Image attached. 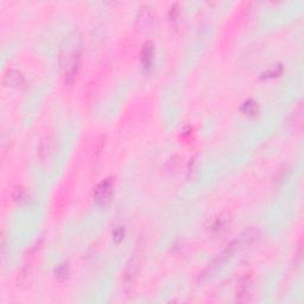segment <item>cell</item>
<instances>
[{"label": "cell", "mask_w": 304, "mask_h": 304, "mask_svg": "<svg viewBox=\"0 0 304 304\" xmlns=\"http://www.w3.org/2000/svg\"><path fill=\"white\" fill-rule=\"evenodd\" d=\"M154 61V48L153 43L146 42L144 44L143 50H141V65H143L145 70H150L153 66Z\"/></svg>", "instance_id": "277c9868"}, {"label": "cell", "mask_w": 304, "mask_h": 304, "mask_svg": "<svg viewBox=\"0 0 304 304\" xmlns=\"http://www.w3.org/2000/svg\"><path fill=\"white\" fill-rule=\"evenodd\" d=\"M13 199H15L16 202H18V203H23V202L26 201V199H28V195H26L25 190L24 189H16L15 194H13Z\"/></svg>", "instance_id": "52a82bcc"}, {"label": "cell", "mask_w": 304, "mask_h": 304, "mask_svg": "<svg viewBox=\"0 0 304 304\" xmlns=\"http://www.w3.org/2000/svg\"><path fill=\"white\" fill-rule=\"evenodd\" d=\"M251 290H252V279L250 276H245L240 279L236 289V300L239 302H247L250 300Z\"/></svg>", "instance_id": "3957f363"}, {"label": "cell", "mask_w": 304, "mask_h": 304, "mask_svg": "<svg viewBox=\"0 0 304 304\" xmlns=\"http://www.w3.org/2000/svg\"><path fill=\"white\" fill-rule=\"evenodd\" d=\"M244 112L246 113V116H254L258 112V106L257 103L253 102V101H247L244 105Z\"/></svg>", "instance_id": "8992f818"}, {"label": "cell", "mask_w": 304, "mask_h": 304, "mask_svg": "<svg viewBox=\"0 0 304 304\" xmlns=\"http://www.w3.org/2000/svg\"><path fill=\"white\" fill-rule=\"evenodd\" d=\"M124 236H125L124 228H122V227H118V228L116 229V231L113 232V240H114V241L119 242L120 240L124 238Z\"/></svg>", "instance_id": "ba28073f"}, {"label": "cell", "mask_w": 304, "mask_h": 304, "mask_svg": "<svg viewBox=\"0 0 304 304\" xmlns=\"http://www.w3.org/2000/svg\"><path fill=\"white\" fill-rule=\"evenodd\" d=\"M82 56L81 34L74 31L69 34L61 45L60 69L66 84H70L79 71Z\"/></svg>", "instance_id": "6da1fadb"}, {"label": "cell", "mask_w": 304, "mask_h": 304, "mask_svg": "<svg viewBox=\"0 0 304 304\" xmlns=\"http://www.w3.org/2000/svg\"><path fill=\"white\" fill-rule=\"evenodd\" d=\"M113 189L114 185L111 180H103L95 188L94 200L101 206H106L111 202L112 196H113Z\"/></svg>", "instance_id": "7a4b0ae2"}, {"label": "cell", "mask_w": 304, "mask_h": 304, "mask_svg": "<svg viewBox=\"0 0 304 304\" xmlns=\"http://www.w3.org/2000/svg\"><path fill=\"white\" fill-rule=\"evenodd\" d=\"M4 82L5 84L11 87H20L23 86L25 79H24L23 74L19 73L17 70H9L4 76Z\"/></svg>", "instance_id": "5b68a950"}]
</instances>
